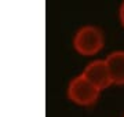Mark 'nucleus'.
Wrapping results in <instances>:
<instances>
[{"mask_svg": "<svg viewBox=\"0 0 124 117\" xmlns=\"http://www.w3.org/2000/svg\"><path fill=\"white\" fill-rule=\"evenodd\" d=\"M81 74L99 91L106 90L113 84L110 72H109V68H108L105 59H95V61L87 63Z\"/></svg>", "mask_w": 124, "mask_h": 117, "instance_id": "obj_3", "label": "nucleus"}, {"mask_svg": "<svg viewBox=\"0 0 124 117\" xmlns=\"http://www.w3.org/2000/svg\"><path fill=\"white\" fill-rule=\"evenodd\" d=\"M119 18H120L121 25L124 26V1L120 4V7H119Z\"/></svg>", "mask_w": 124, "mask_h": 117, "instance_id": "obj_5", "label": "nucleus"}, {"mask_svg": "<svg viewBox=\"0 0 124 117\" xmlns=\"http://www.w3.org/2000/svg\"><path fill=\"white\" fill-rule=\"evenodd\" d=\"M103 32L95 25L81 26L73 36V48L84 57H93L98 54L103 48Z\"/></svg>", "mask_w": 124, "mask_h": 117, "instance_id": "obj_1", "label": "nucleus"}, {"mask_svg": "<svg viewBox=\"0 0 124 117\" xmlns=\"http://www.w3.org/2000/svg\"><path fill=\"white\" fill-rule=\"evenodd\" d=\"M101 91L94 87L83 74L73 77L68 86V98L80 106H91L99 99Z\"/></svg>", "mask_w": 124, "mask_h": 117, "instance_id": "obj_2", "label": "nucleus"}, {"mask_svg": "<svg viewBox=\"0 0 124 117\" xmlns=\"http://www.w3.org/2000/svg\"><path fill=\"white\" fill-rule=\"evenodd\" d=\"M105 61L110 72L113 84L124 86V51L123 50L113 51L105 58Z\"/></svg>", "mask_w": 124, "mask_h": 117, "instance_id": "obj_4", "label": "nucleus"}]
</instances>
